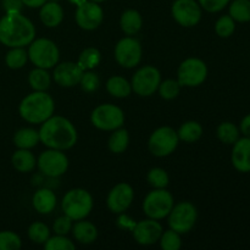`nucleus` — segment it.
I'll return each mask as SVG.
<instances>
[{
    "mask_svg": "<svg viewBox=\"0 0 250 250\" xmlns=\"http://www.w3.org/2000/svg\"><path fill=\"white\" fill-rule=\"evenodd\" d=\"M39 139L46 148L56 150H68L77 143L78 133L75 125L66 117L53 115L41 124Z\"/></svg>",
    "mask_w": 250,
    "mask_h": 250,
    "instance_id": "1",
    "label": "nucleus"
},
{
    "mask_svg": "<svg viewBox=\"0 0 250 250\" xmlns=\"http://www.w3.org/2000/svg\"><path fill=\"white\" fill-rule=\"evenodd\" d=\"M36 38L33 22L22 12L5 14L0 19V43L7 48H24Z\"/></svg>",
    "mask_w": 250,
    "mask_h": 250,
    "instance_id": "2",
    "label": "nucleus"
},
{
    "mask_svg": "<svg viewBox=\"0 0 250 250\" xmlns=\"http://www.w3.org/2000/svg\"><path fill=\"white\" fill-rule=\"evenodd\" d=\"M55 111V102L46 92L33 90L26 95L19 105V114L31 125H41L51 117Z\"/></svg>",
    "mask_w": 250,
    "mask_h": 250,
    "instance_id": "3",
    "label": "nucleus"
},
{
    "mask_svg": "<svg viewBox=\"0 0 250 250\" xmlns=\"http://www.w3.org/2000/svg\"><path fill=\"white\" fill-rule=\"evenodd\" d=\"M61 209L63 215L68 216L73 221L85 219L93 209L92 194L83 188L70 189L63 195Z\"/></svg>",
    "mask_w": 250,
    "mask_h": 250,
    "instance_id": "4",
    "label": "nucleus"
},
{
    "mask_svg": "<svg viewBox=\"0 0 250 250\" xmlns=\"http://www.w3.org/2000/svg\"><path fill=\"white\" fill-rule=\"evenodd\" d=\"M27 53H28V60L36 67L45 68V70L55 67L60 60V51L58 45L48 38H34L28 45Z\"/></svg>",
    "mask_w": 250,
    "mask_h": 250,
    "instance_id": "5",
    "label": "nucleus"
},
{
    "mask_svg": "<svg viewBox=\"0 0 250 250\" xmlns=\"http://www.w3.org/2000/svg\"><path fill=\"white\" fill-rule=\"evenodd\" d=\"M175 205L172 194L166 188L155 189L154 188L151 192L146 194L143 202V211L149 219L163 220L167 217L171 209Z\"/></svg>",
    "mask_w": 250,
    "mask_h": 250,
    "instance_id": "6",
    "label": "nucleus"
},
{
    "mask_svg": "<svg viewBox=\"0 0 250 250\" xmlns=\"http://www.w3.org/2000/svg\"><path fill=\"white\" fill-rule=\"evenodd\" d=\"M90 122L100 131L112 132L125 124V112L114 104H100L90 114Z\"/></svg>",
    "mask_w": 250,
    "mask_h": 250,
    "instance_id": "7",
    "label": "nucleus"
},
{
    "mask_svg": "<svg viewBox=\"0 0 250 250\" xmlns=\"http://www.w3.org/2000/svg\"><path fill=\"white\" fill-rule=\"evenodd\" d=\"M180 138L177 131L170 126H163L156 128L150 134L148 141V148L156 158H165L171 155L177 149Z\"/></svg>",
    "mask_w": 250,
    "mask_h": 250,
    "instance_id": "8",
    "label": "nucleus"
},
{
    "mask_svg": "<svg viewBox=\"0 0 250 250\" xmlns=\"http://www.w3.org/2000/svg\"><path fill=\"white\" fill-rule=\"evenodd\" d=\"M168 217V226L180 234L192 231L198 220V210L190 202H181L173 205Z\"/></svg>",
    "mask_w": 250,
    "mask_h": 250,
    "instance_id": "9",
    "label": "nucleus"
},
{
    "mask_svg": "<svg viewBox=\"0 0 250 250\" xmlns=\"http://www.w3.org/2000/svg\"><path fill=\"white\" fill-rule=\"evenodd\" d=\"M208 77V66L202 59L188 58L177 70V81L182 87H198Z\"/></svg>",
    "mask_w": 250,
    "mask_h": 250,
    "instance_id": "10",
    "label": "nucleus"
},
{
    "mask_svg": "<svg viewBox=\"0 0 250 250\" xmlns=\"http://www.w3.org/2000/svg\"><path fill=\"white\" fill-rule=\"evenodd\" d=\"M68 158L62 150L48 148L37 159V166L43 175L58 178L65 175L68 170Z\"/></svg>",
    "mask_w": 250,
    "mask_h": 250,
    "instance_id": "11",
    "label": "nucleus"
},
{
    "mask_svg": "<svg viewBox=\"0 0 250 250\" xmlns=\"http://www.w3.org/2000/svg\"><path fill=\"white\" fill-rule=\"evenodd\" d=\"M161 82V73L156 67L146 65L137 70L132 77V92L139 97H150L158 90Z\"/></svg>",
    "mask_w": 250,
    "mask_h": 250,
    "instance_id": "12",
    "label": "nucleus"
},
{
    "mask_svg": "<svg viewBox=\"0 0 250 250\" xmlns=\"http://www.w3.org/2000/svg\"><path fill=\"white\" fill-rule=\"evenodd\" d=\"M115 60L121 67L133 68L139 65L143 55V48L138 39L133 37H125L115 45Z\"/></svg>",
    "mask_w": 250,
    "mask_h": 250,
    "instance_id": "13",
    "label": "nucleus"
},
{
    "mask_svg": "<svg viewBox=\"0 0 250 250\" xmlns=\"http://www.w3.org/2000/svg\"><path fill=\"white\" fill-rule=\"evenodd\" d=\"M171 15L180 26L189 28L199 23L203 9L198 0H175L171 6Z\"/></svg>",
    "mask_w": 250,
    "mask_h": 250,
    "instance_id": "14",
    "label": "nucleus"
},
{
    "mask_svg": "<svg viewBox=\"0 0 250 250\" xmlns=\"http://www.w3.org/2000/svg\"><path fill=\"white\" fill-rule=\"evenodd\" d=\"M76 23L84 31H94L104 20V11L98 2L87 0L78 5L75 12Z\"/></svg>",
    "mask_w": 250,
    "mask_h": 250,
    "instance_id": "15",
    "label": "nucleus"
},
{
    "mask_svg": "<svg viewBox=\"0 0 250 250\" xmlns=\"http://www.w3.org/2000/svg\"><path fill=\"white\" fill-rule=\"evenodd\" d=\"M134 199V190L131 185L126 182L117 183L111 188L106 198L107 209L112 214H124L132 205Z\"/></svg>",
    "mask_w": 250,
    "mask_h": 250,
    "instance_id": "16",
    "label": "nucleus"
},
{
    "mask_svg": "<svg viewBox=\"0 0 250 250\" xmlns=\"http://www.w3.org/2000/svg\"><path fill=\"white\" fill-rule=\"evenodd\" d=\"M164 229L159 220L146 219L137 222L132 227V234L134 241L141 246H153L158 243L160 239Z\"/></svg>",
    "mask_w": 250,
    "mask_h": 250,
    "instance_id": "17",
    "label": "nucleus"
},
{
    "mask_svg": "<svg viewBox=\"0 0 250 250\" xmlns=\"http://www.w3.org/2000/svg\"><path fill=\"white\" fill-rule=\"evenodd\" d=\"M83 72L84 71L77 65V62H72V61L61 62L58 63L54 68L53 80L60 87L71 88L80 84Z\"/></svg>",
    "mask_w": 250,
    "mask_h": 250,
    "instance_id": "18",
    "label": "nucleus"
},
{
    "mask_svg": "<svg viewBox=\"0 0 250 250\" xmlns=\"http://www.w3.org/2000/svg\"><path fill=\"white\" fill-rule=\"evenodd\" d=\"M231 161L238 172H250V137H239L238 141L233 144Z\"/></svg>",
    "mask_w": 250,
    "mask_h": 250,
    "instance_id": "19",
    "label": "nucleus"
},
{
    "mask_svg": "<svg viewBox=\"0 0 250 250\" xmlns=\"http://www.w3.org/2000/svg\"><path fill=\"white\" fill-rule=\"evenodd\" d=\"M39 19L44 26L49 27V28H55L63 20L62 6L58 1L48 0L41 6Z\"/></svg>",
    "mask_w": 250,
    "mask_h": 250,
    "instance_id": "20",
    "label": "nucleus"
},
{
    "mask_svg": "<svg viewBox=\"0 0 250 250\" xmlns=\"http://www.w3.org/2000/svg\"><path fill=\"white\" fill-rule=\"evenodd\" d=\"M56 195L55 193L48 188H41L37 190L32 198V205L34 210L42 215H48L53 212L56 208Z\"/></svg>",
    "mask_w": 250,
    "mask_h": 250,
    "instance_id": "21",
    "label": "nucleus"
},
{
    "mask_svg": "<svg viewBox=\"0 0 250 250\" xmlns=\"http://www.w3.org/2000/svg\"><path fill=\"white\" fill-rule=\"evenodd\" d=\"M72 236L78 243L92 244L98 238V229L93 222L85 221V219L78 220L72 225Z\"/></svg>",
    "mask_w": 250,
    "mask_h": 250,
    "instance_id": "22",
    "label": "nucleus"
},
{
    "mask_svg": "<svg viewBox=\"0 0 250 250\" xmlns=\"http://www.w3.org/2000/svg\"><path fill=\"white\" fill-rule=\"evenodd\" d=\"M11 164L19 172H32L37 166V159L31 149H17L11 156Z\"/></svg>",
    "mask_w": 250,
    "mask_h": 250,
    "instance_id": "23",
    "label": "nucleus"
},
{
    "mask_svg": "<svg viewBox=\"0 0 250 250\" xmlns=\"http://www.w3.org/2000/svg\"><path fill=\"white\" fill-rule=\"evenodd\" d=\"M143 26V17L137 10L128 9L122 12L120 17V27L127 36H134L138 33Z\"/></svg>",
    "mask_w": 250,
    "mask_h": 250,
    "instance_id": "24",
    "label": "nucleus"
},
{
    "mask_svg": "<svg viewBox=\"0 0 250 250\" xmlns=\"http://www.w3.org/2000/svg\"><path fill=\"white\" fill-rule=\"evenodd\" d=\"M12 141L17 149H32L41 142V139L37 129L32 127H23L15 132Z\"/></svg>",
    "mask_w": 250,
    "mask_h": 250,
    "instance_id": "25",
    "label": "nucleus"
},
{
    "mask_svg": "<svg viewBox=\"0 0 250 250\" xmlns=\"http://www.w3.org/2000/svg\"><path fill=\"white\" fill-rule=\"evenodd\" d=\"M106 90L111 97L122 99V98H127L131 95L132 85L131 82H128L122 76H112L107 80Z\"/></svg>",
    "mask_w": 250,
    "mask_h": 250,
    "instance_id": "26",
    "label": "nucleus"
},
{
    "mask_svg": "<svg viewBox=\"0 0 250 250\" xmlns=\"http://www.w3.org/2000/svg\"><path fill=\"white\" fill-rule=\"evenodd\" d=\"M28 83L33 90H37V92H46L50 88L51 76L45 68L36 67L29 72Z\"/></svg>",
    "mask_w": 250,
    "mask_h": 250,
    "instance_id": "27",
    "label": "nucleus"
},
{
    "mask_svg": "<svg viewBox=\"0 0 250 250\" xmlns=\"http://www.w3.org/2000/svg\"><path fill=\"white\" fill-rule=\"evenodd\" d=\"M129 144V134L126 128H120L112 131L111 136L109 137L107 141V146L109 150L114 154H122L126 151Z\"/></svg>",
    "mask_w": 250,
    "mask_h": 250,
    "instance_id": "28",
    "label": "nucleus"
},
{
    "mask_svg": "<svg viewBox=\"0 0 250 250\" xmlns=\"http://www.w3.org/2000/svg\"><path fill=\"white\" fill-rule=\"evenodd\" d=\"M216 136L221 143L233 146L241 137V131H239V127H237L233 122L225 121L217 126Z\"/></svg>",
    "mask_w": 250,
    "mask_h": 250,
    "instance_id": "29",
    "label": "nucleus"
},
{
    "mask_svg": "<svg viewBox=\"0 0 250 250\" xmlns=\"http://www.w3.org/2000/svg\"><path fill=\"white\" fill-rule=\"evenodd\" d=\"M177 134L180 141L186 142V143H194L202 138L203 127L197 121H187L180 127Z\"/></svg>",
    "mask_w": 250,
    "mask_h": 250,
    "instance_id": "30",
    "label": "nucleus"
},
{
    "mask_svg": "<svg viewBox=\"0 0 250 250\" xmlns=\"http://www.w3.org/2000/svg\"><path fill=\"white\" fill-rule=\"evenodd\" d=\"M229 15L239 23L250 22V0H233L229 2Z\"/></svg>",
    "mask_w": 250,
    "mask_h": 250,
    "instance_id": "31",
    "label": "nucleus"
},
{
    "mask_svg": "<svg viewBox=\"0 0 250 250\" xmlns=\"http://www.w3.org/2000/svg\"><path fill=\"white\" fill-rule=\"evenodd\" d=\"M102 61V54L94 46L85 48L82 53L80 54L77 60V65L82 68L83 71H90L97 67Z\"/></svg>",
    "mask_w": 250,
    "mask_h": 250,
    "instance_id": "32",
    "label": "nucleus"
},
{
    "mask_svg": "<svg viewBox=\"0 0 250 250\" xmlns=\"http://www.w3.org/2000/svg\"><path fill=\"white\" fill-rule=\"evenodd\" d=\"M28 61V53L24 48H10L5 55V63L11 70H20L24 67Z\"/></svg>",
    "mask_w": 250,
    "mask_h": 250,
    "instance_id": "33",
    "label": "nucleus"
},
{
    "mask_svg": "<svg viewBox=\"0 0 250 250\" xmlns=\"http://www.w3.org/2000/svg\"><path fill=\"white\" fill-rule=\"evenodd\" d=\"M28 238L34 244H44L50 237V229L44 222L36 221L29 225L28 227Z\"/></svg>",
    "mask_w": 250,
    "mask_h": 250,
    "instance_id": "34",
    "label": "nucleus"
},
{
    "mask_svg": "<svg viewBox=\"0 0 250 250\" xmlns=\"http://www.w3.org/2000/svg\"><path fill=\"white\" fill-rule=\"evenodd\" d=\"M236 31V21L229 15H222L215 23V32L220 38H229Z\"/></svg>",
    "mask_w": 250,
    "mask_h": 250,
    "instance_id": "35",
    "label": "nucleus"
},
{
    "mask_svg": "<svg viewBox=\"0 0 250 250\" xmlns=\"http://www.w3.org/2000/svg\"><path fill=\"white\" fill-rule=\"evenodd\" d=\"M146 180L148 183L155 189H161V188H166L170 183V177H168L167 172L161 167H153L146 175Z\"/></svg>",
    "mask_w": 250,
    "mask_h": 250,
    "instance_id": "36",
    "label": "nucleus"
},
{
    "mask_svg": "<svg viewBox=\"0 0 250 250\" xmlns=\"http://www.w3.org/2000/svg\"><path fill=\"white\" fill-rule=\"evenodd\" d=\"M182 85L177 80H165L161 81L159 84L158 92L160 97L165 100H172L178 97Z\"/></svg>",
    "mask_w": 250,
    "mask_h": 250,
    "instance_id": "37",
    "label": "nucleus"
},
{
    "mask_svg": "<svg viewBox=\"0 0 250 250\" xmlns=\"http://www.w3.org/2000/svg\"><path fill=\"white\" fill-rule=\"evenodd\" d=\"M159 243L164 250H178L182 247V239L178 232L170 229L167 231H163Z\"/></svg>",
    "mask_w": 250,
    "mask_h": 250,
    "instance_id": "38",
    "label": "nucleus"
},
{
    "mask_svg": "<svg viewBox=\"0 0 250 250\" xmlns=\"http://www.w3.org/2000/svg\"><path fill=\"white\" fill-rule=\"evenodd\" d=\"M45 250H75L76 246L70 238L61 234H55L54 237H49L48 241L44 243Z\"/></svg>",
    "mask_w": 250,
    "mask_h": 250,
    "instance_id": "39",
    "label": "nucleus"
},
{
    "mask_svg": "<svg viewBox=\"0 0 250 250\" xmlns=\"http://www.w3.org/2000/svg\"><path fill=\"white\" fill-rule=\"evenodd\" d=\"M22 247L21 237L12 231H0V250H19Z\"/></svg>",
    "mask_w": 250,
    "mask_h": 250,
    "instance_id": "40",
    "label": "nucleus"
},
{
    "mask_svg": "<svg viewBox=\"0 0 250 250\" xmlns=\"http://www.w3.org/2000/svg\"><path fill=\"white\" fill-rule=\"evenodd\" d=\"M80 85L81 88H82V90H84V92L87 93L95 92V90L99 89L100 87L99 76H98L95 72H93L92 70L84 71L82 77H81Z\"/></svg>",
    "mask_w": 250,
    "mask_h": 250,
    "instance_id": "41",
    "label": "nucleus"
},
{
    "mask_svg": "<svg viewBox=\"0 0 250 250\" xmlns=\"http://www.w3.org/2000/svg\"><path fill=\"white\" fill-rule=\"evenodd\" d=\"M72 222L73 220H71L70 217L66 216V215L58 217L53 224V231L55 232V234L67 236L71 232V229H72Z\"/></svg>",
    "mask_w": 250,
    "mask_h": 250,
    "instance_id": "42",
    "label": "nucleus"
},
{
    "mask_svg": "<svg viewBox=\"0 0 250 250\" xmlns=\"http://www.w3.org/2000/svg\"><path fill=\"white\" fill-rule=\"evenodd\" d=\"M198 2L203 10L215 14V12L222 11L225 7L229 6L231 0H198Z\"/></svg>",
    "mask_w": 250,
    "mask_h": 250,
    "instance_id": "43",
    "label": "nucleus"
},
{
    "mask_svg": "<svg viewBox=\"0 0 250 250\" xmlns=\"http://www.w3.org/2000/svg\"><path fill=\"white\" fill-rule=\"evenodd\" d=\"M22 0H1V7L5 14H12V12H22L23 9Z\"/></svg>",
    "mask_w": 250,
    "mask_h": 250,
    "instance_id": "44",
    "label": "nucleus"
},
{
    "mask_svg": "<svg viewBox=\"0 0 250 250\" xmlns=\"http://www.w3.org/2000/svg\"><path fill=\"white\" fill-rule=\"evenodd\" d=\"M239 131L243 136L250 137V114L246 115L239 124Z\"/></svg>",
    "mask_w": 250,
    "mask_h": 250,
    "instance_id": "45",
    "label": "nucleus"
},
{
    "mask_svg": "<svg viewBox=\"0 0 250 250\" xmlns=\"http://www.w3.org/2000/svg\"><path fill=\"white\" fill-rule=\"evenodd\" d=\"M48 0H22L24 6L31 7V9H37V7H41L44 2H46Z\"/></svg>",
    "mask_w": 250,
    "mask_h": 250,
    "instance_id": "46",
    "label": "nucleus"
},
{
    "mask_svg": "<svg viewBox=\"0 0 250 250\" xmlns=\"http://www.w3.org/2000/svg\"><path fill=\"white\" fill-rule=\"evenodd\" d=\"M68 1H70L71 4H73V5H76V6H78V5L83 4V2L87 1V0H68Z\"/></svg>",
    "mask_w": 250,
    "mask_h": 250,
    "instance_id": "47",
    "label": "nucleus"
},
{
    "mask_svg": "<svg viewBox=\"0 0 250 250\" xmlns=\"http://www.w3.org/2000/svg\"><path fill=\"white\" fill-rule=\"evenodd\" d=\"M92 1H95V2H98V4H100V2H104V1H106V0H92Z\"/></svg>",
    "mask_w": 250,
    "mask_h": 250,
    "instance_id": "48",
    "label": "nucleus"
}]
</instances>
